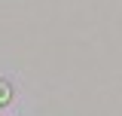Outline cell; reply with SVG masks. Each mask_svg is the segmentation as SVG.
<instances>
[{
  "mask_svg": "<svg viewBox=\"0 0 122 116\" xmlns=\"http://www.w3.org/2000/svg\"><path fill=\"white\" fill-rule=\"evenodd\" d=\"M9 101H12V86H9L6 79H0V110L9 107Z\"/></svg>",
  "mask_w": 122,
  "mask_h": 116,
  "instance_id": "6da1fadb",
  "label": "cell"
}]
</instances>
